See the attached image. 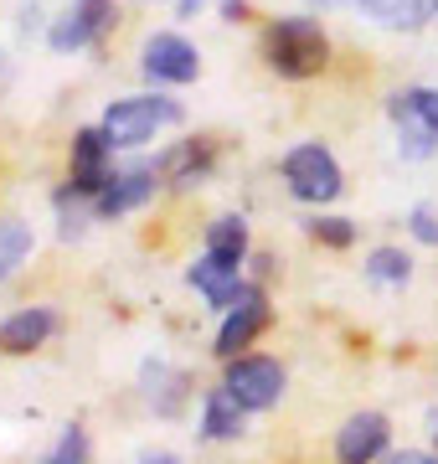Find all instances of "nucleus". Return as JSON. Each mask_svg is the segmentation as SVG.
Instances as JSON below:
<instances>
[{
    "label": "nucleus",
    "instance_id": "1",
    "mask_svg": "<svg viewBox=\"0 0 438 464\" xmlns=\"http://www.w3.org/2000/svg\"><path fill=\"white\" fill-rule=\"evenodd\" d=\"M263 63H269L279 78H294V83L315 78V72L330 63V42H325L320 21H309V16L273 21L269 32H263Z\"/></svg>",
    "mask_w": 438,
    "mask_h": 464
},
{
    "label": "nucleus",
    "instance_id": "2",
    "mask_svg": "<svg viewBox=\"0 0 438 464\" xmlns=\"http://www.w3.org/2000/svg\"><path fill=\"white\" fill-rule=\"evenodd\" d=\"M181 119V103L160 99V93H139V99H119L109 103V114H103V140L114 150H135L145 140H155V130H166Z\"/></svg>",
    "mask_w": 438,
    "mask_h": 464
},
{
    "label": "nucleus",
    "instance_id": "3",
    "mask_svg": "<svg viewBox=\"0 0 438 464\" xmlns=\"http://www.w3.org/2000/svg\"><path fill=\"white\" fill-rule=\"evenodd\" d=\"M387 114L397 124V145L407 160L438 155V88H403L387 99Z\"/></svg>",
    "mask_w": 438,
    "mask_h": 464
},
{
    "label": "nucleus",
    "instance_id": "4",
    "mask_svg": "<svg viewBox=\"0 0 438 464\" xmlns=\"http://www.w3.org/2000/svg\"><path fill=\"white\" fill-rule=\"evenodd\" d=\"M284 181H289V191L300 201H336L340 191H346V176H340V166H336V155L325 145H294L284 155Z\"/></svg>",
    "mask_w": 438,
    "mask_h": 464
},
{
    "label": "nucleus",
    "instance_id": "5",
    "mask_svg": "<svg viewBox=\"0 0 438 464\" xmlns=\"http://www.w3.org/2000/svg\"><path fill=\"white\" fill-rule=\"evenodd\" d=\"M222 387H227L248 413H263V408H273V402L284 398V366L273 362V356H233Z\"/></svg>",
    "mask_w": 438,
    "mask_h": 464
},
{
    "label": "nucleus",
    "instance_id": "6",
    "mask_svg": "<svg viewBox=\"0 0 438 464\" xmlns=\"http://www.w3.org/2000/svg\"><path fill=\"white\" fill-rule=\"evenodd\" d=\"M263 331H269V299H263V289H258V284H243V289H237V299L227 304V320H222L217 346H212V351L233 362L237 351L253 346Z\"/></svg>",
    "mask_w": 438,
    "mask_h": 464
},
{
    "label": "nucleus",
    "instance_id": "7",
    "mask_svg": "<svg viewBox=\"0 0 438 464\" xmlns=\"http://www.w3.org/2000/svg\"><path fill=\"white\" fill-rule=\"evenodd\" d=\"M114 0H72L68 5V16H57L52 21V32H47V42H52V52H83V47H93L109 26H114Z\"/></svg>",
    "mask_w": 438,
    "mask_h": 464
},
{
    "label": "nucleus",
    "instance_id": "8",
    "mask_svg": "<svg viewBox=\"0 0 438 464\" xmlns=\"http://www.w3.org/2000/svg\"><path fill=\"white\" fill-rule=\"evenodd\" d=\"M139 67H145L150 83H191V78L202 72V57H196V47H191L186 36L155 32L150 42H145V52H139Z\"/></svg>",
    "mask_w": 438,
    "mask_h": 464
},
{
    "label": "nucleus",
    "instance_id": "9",
    "mask_svg": "<svg viewBox=\"0 0 438 464\" xmlns=\"http://www.w3.org/2000/svg\"><path fill=\"white\" fill-rule=\"evenodd\" d=\"M109 140L103 130H78L72 134V176H68V191L72 197H99V186L114 176L109 170Z\"/></svg>",
    "mask_w": 438,
    "mask_h": 464
},
{
    "label": "nucleus",
    "instance_id": "10",
    "mask_svg": "<svg viewBox=\"0 0 438 464\" xmlns=\"http://www.w3.org/2000/svg\"><path fill=\"white\" fill-rule=\"evenodd\" d=\"M155 186H160V170H150V166L119 170V176H109V181L99 186V197H93V212H99V217H124V212H135V207H145V201L155 197Z\"/></svg>",
    "mask_w": 438,
    "mask_h": 464
},
{
    "label": "nucleus",
    "instance_id": "11",
    "mask_svg": "<svg viewBox=\"0 0 438 464\" xmlns=\"http://www.w3.org/2000/svg\"><path fill=\"white\" fill-rule=\"evenodd\" d=\"M387 439H392V423L382 413H356L336 433V459L340 464H371V459L387 454Z\"/></svg>",
    "mask_w": 438,
    "mask_h": 464
},
{
    "label": "nucleus",
    "instance_id": "12",
    "mask_svg": "<svg viewBox=\"0 0 438 464\" xmlns=\"http://www.w3.org/2000/svg\"><path fill=\"white\" fill-rule=\"evenodd\" d=\"M186 279L206 295V304L227 310V304L237 299V289H243V258H222V253L206 248L202 264H191V274H186Z\"/></svg>",
    "mask_w": 438,
    "mask_h": 464
},
{
    "label": "nucleus",
    "instance_id": "13",
    "mask_svg": "<svg viewBox=\"0 0 438 464\" xmlns=\"http://www.w3.org/2000/svg\"><path fill=\"white\" fill-rule=\"evenodd\" d=\"M52 331H57L52 310H16L11 320H0V356H32L36 346H47Z\"/></svg>",
    "mask_w": 438,
    "mask_h": 464
},
{
    "label": "nucleus",
    "instance_id": "14",
    "mask_svg": "<svg viewBox=\"0 0 438 464\" xmlns=\"http://www.w3.org/2000/svg\"><path fill=\"white\" fill-rule=\"evenodd\" d=\"M155 170H160V181H170V186L202 181L206 170H212V145H206V140H186V145H176Z\"/></svg>",
    "mask_w": 438,
    "mask_h": 464
},
{
    "label": "nucleus",
    "instance_id": "15",
    "mask_svg": "<svg viewBox=\"0 0 438 464\" xmlns=\"http://www.w3.org/2000/svg\"><path fill=\"white\" fill-rule=\"evenodd\" d=\"M356 5L387 32H418L423 21L433 16V0H356Z\"/></svg>",
    "mask_w": 438,
    "mask_h": 464
},
{
    "label": "nucleus",
    "instance_id": "16",
    "mask_svg": "<svg viewBox=\"0 0 438 464\" xmlns=\"http://www.w3.org/2000/svg\"><path fill=\"white\" fill-rule=\"evenodd\" d=\"M243 413H248V408H243L227 387H217V392L206 398L202 433H206V439H237V433H243Z\"/></svg>",
    "mask_w": 438,
    "mask_h": 464
},
{
    "label": "nucleus",
    "instance_id": "17",
    "mask_svg": "<svg viewBox=\"0 0 438 464\" xmlns=\"http://www.w3.org/2000/svg\"><path fill=\"white\" fill-rule=\"evenodd\" d=\"M32 222H21V217H0V279L5 274H16L26 264V253H32Z\"/></svg>",
    "mask_w": 438,
    "mask_h": 464
},
{
    "label": "nucleus",
    "instance_id": "18",
    "mask_svg": "<svg viewBox=\"0 0 438 464\" xmlns=\"http://www.w3.org/2000/svg\"><path fill=\"white\" fill-rule=\"evenodd\" d=\"M206 248L222 253V258H248V222L243 217H217L212 227H206Z\"/></svg>",
    "mask_w": 438,
    "mask_h": 464
},
{
    "label": "nucleus",
    "instance_id": "19",
    "mask_svg": "<svg viewBox=\"0 0 438 464\" xmlns=\"http://www.w3.org/2000/svg\"><path fill=\"white\" fill-rule=\"evenodd\" d=\"M367 274L376 284H407V279H413V258H407L403 248H376L367 258Z\"/></svg>",
    "mask_w": 438,
    "mask_h": 464
},
{
    "label": "nucleus",
    "instance_id": "20",
    "mask_svg": "<svg viewBox=\"0 0 438 464\" xmlns=\"http://www.w3.org/2000/svg\"><path fill=\"white\" fill-rule=\"evenodd\" d=\"M309 237L325 243V248H351L356 243V222L351 217H315V222H309Z\"/></svg>",
    "mask_w": 438,
    "mask_h": 464
},
{
    "label": "nucleus",
    "instance_id": "21",
    "mask_svg": "<svg viewBox=\"0 0 438 464\" xmlns=\"http://www.w3.org/2000/svg\"><path fill=\"white\" fill-rule=\"evenodd\" d=\"M42 464H88V433L72 423V429H62V439H57V449H52Z\"/></svg>",
    "mask_w": 438,
    "mask_h": 464
},
{
    "label": "nucleus",
    "instance_id": "22",
    "mask_svg": "<svg viewBox=\"0 0 438 464\" xmlns=\"http://www.w3.org/2000/svg\"><path fill=\"white\" fill-rule=\"evenodd\" d=\"M413 237L428 243V248H438V212L433 207H413Z\"/></svg>",
    "mask_w": 438,
    "mask_h": 464
},
{
    "label": "nucleus",
    "instance_id": "23",
    "mask_svg": "<svg viewBox=\"0 0 438 464\" xmlns=\"http://www.w3.org/2000/svg\"><path fill=\"white\" fill-rule=\"evenodd\" d=\"M382 464H433V454H418V449H403V454H387Z\"/></svg>",
    "mask_w": 438,
    "mask_h": 464
},
{
    "label": "nucleus",
    "instance_id": "24",
    "mask_svg": "<svg viewBox=\"0 0 438 464\" xmlns=\"http://www.w3.org/2000/svg\"><path fill=\"white\" fill-rule=\"evenodd\" d=\"M222 16H227V21H243V16H248V0H222Z\"/></svg>",
    "mask_w": 438,
    "mask_h": 464
},
{
    "label": "nucleus",
    "instance_id": "25",
    "mask_svg": "<svg viewBox=\"0 0 438 464\" xmlns=\"http://www.w3.org/2000/svg\"><path fill=\"white\" fill-rule=\"evenodd\" d=\"M139 464H181V459H176V454H145Z\"/></svg>",
    "mask_w": 438,
    "mask_h": 464
},
{
    "label": "nucleus",
    "instance_id": "26",
    "mask_svg": "<svg viewBox=\"0 0 438 464\" xmlns=\"http://www.w3.org/2000/svg\"><path fill=\"white\" fill-rule=\"evenodd\" d=\"M433 11H438V0H433Z\"/></svg>",
    "mask_w": 438,
    "mask_h": 464
}]
</instances>
